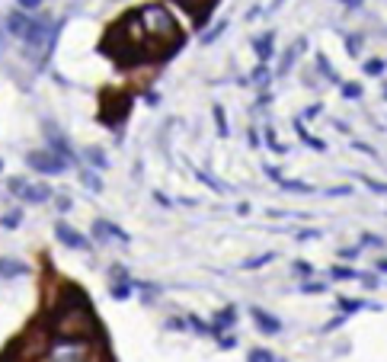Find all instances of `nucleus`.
<instances>
[{"mask_svg":"<svg viewBox=\"0 0 387 362\" xmlns=\"http://www.w3.org/2000/svg\"><path fill=\"white\" fill-rule=\"evenodd\" d=\"M49 362H87V343H80V340H55L49 346Z\"/></svg>","mask_w":387,"mask_h":362,"instance_id":"nucleus-1","label":"nucleus"},{"mask_svg":"<svg viewBox=\"0 0 387 362\" xmlns=\"http://www.w3.org/2000/svg\"><path fill=\"white\" fill-rule=\"evenodd\" d=\"M26 164L35 173H45V177H55V173H64L67 170V160H61L55 151H29L26 154Z\"/></svg>","mask_w":387,"mask_h":362,"instance_id":"nucleus-2","label":"nucleus"},{"mask_svg":"<svg viewBox=\"0 0 387 362\" xmlns=\"http://www.w3.org/2000/svg\"><path fill=\"white\" fill-rule=\"evenodd\" d=\"M55 234H58V241L64 247H71V250H90V241H87L80 231H74L71 225H64V221H58V225H55Z\"/></svg>","mask_w":387,"mask_h":362,"instance_id":"nucleus-3","label":"nucleus"},{"mask_svg":"<svg viewBox=\"0 0 387 362\" xmlns=\"http://www.w3.org/2000/svg\"><path fill=\"white\" fill-rule=\"evenodd\" d=\"M93 237H96V241H106V237H112V241H122V244H128V234H125L119 225L106 221V218H96V221H93Z\"/></svg>","mask_w":387,"mask_h":362,"instance_id":"nucleus-4","label":"nucleus"},{"mask_svg":"<svg viewBox=\"0 0 387 362\" xmlns=\"http://www.w3.org/2000/svg\"><path fill=\"white\" fill-rule=\"evenodd\" d=\"M29 266L23 260H13V257H0V279H17V276H26Z\"/></svg>","mask_w":387,"mask_h":362,"instance_id":"nucleus-5","label":"nucleus"},{"mask_svg":"<svg viewBox=\"0 0 387 362\" xmlns=\"http://www.w3.org/2000/svg\"><path fill=\"white\" fill-rule=\"evenodd\" d=\"M29 26H33V19L26 17V13H19V10H13V13L7 17V29H10L13 35H17V39H26Z\"/></svg>","mask_w":387,"mask_h":362,"instance_id":"nucleus-6","label":"nucleus"},{"mask_svg":"<svg viewBox=\"0 0 387 362\" xmlns=\"http://www.w3.org/2000/svg\"><path fill=\"white\" fill-rule=\"evenodd\" d=\"M250 314L256 318V324H259V330H263V334H279V330H282L279 318H272V314L263 311V308H250Z\"/></svg>","mask_w":387,"mask_h":362,"instance_id":"nucleus-7","label":"nucleus"},{"mask_svg":"<svg viewBox=\"0 0 387 362\" xmlns=\"http://www.w3.org/2000/svg\"><path fill=\"white\" fill-rule=\"evenodd\" d=\"M23 199H26V202H49V199H51V189L45 183H42V186L39 183H29V189H26Z\"/></svg>","mask_w":387,"mask_h":362,"instance_id":"nucleus-8","label":"nucleus"},{"mask_svg":"<svg viewBox=\"0 0 387 362\" xmlns=\"http://www.w3.org/2000/svg\"><path fill=\"white\" fill-rule=\"evenodd\" d=\"M272 45H275V42H272V33H266V35H259V39H253V49H256V55H259V61H263V64L272 58Z\"/></svg>","mask_w":387,"mask_h":362,"instance_id":"nucleus-9","label":"nucleus"},{"mask_svg":"<svg viewBox=\"0 0 387 362\" xmlns=\"http://www.w3.org/2000/svg\"><path fill=\"white\" fill-rule=\"evenodd\" d=\"M234 318H237V311H234V308H224V311H218V318H214V330L221 334V330L234 327Z\"/></svg>","mask_w":387,"mask_h":362,"instance_id":"nucleus-10","label":"nucleus"},{"mask_svg":"<svg viewBox=\"0 0 387 362\" xmlns=\"http://www.w3.org/2000/svg\"><path fill=\"white\" fill-rule=\"evenodd\" d=\"M80 183L87 186V189H93V193H103V180H99L96 173H90V170H80Z\"/></svg>","mask_w":387,"mask_h":362,"instance_id":"nucleus-11","label":"nucleus"},{"mask_svg":"<svg viewBox=\"0 0 387 362\" xmlns=\"http://www.w3.org/2000/svg\"><path fill=\"white\" fill-rule=\"evenodd\" d=\"M87 157H90V160H93V164H96L99 170H106V167H109L106 151H103V148H87Z\"/></svg>","mask_w":387,"mask_h":362,"instance_id":"nucleus-12","label":"nucleus"},{"mask_svg":"<svg viewBox=\"0 0 387 362\" xmlns=\"http://www.w3.org/2000/svg\"><path fill=\"white\" fill-rule=\"evenodd\" d=\"M0 225H3V227H19V225H23V212H7V215H3V218H0Z\"/></svg>","mask_w":387,"mask_h":362,"instance_id":"nucleus-13","label":"nucleus"},{"mask_svg":"<svg viewBox=\"0 0 387 362\" xmlns=\"http://www.w3.org/2000/svg\"><path fill=\"white\" fill-rule=\"evenodd\" d=\"M247 362H275V356H272L269 350H250Z\"/></svg>","mask_w":387,"mask_h":362,"instance_id":"nucleus-14","label":"nucleus"},{"mask_svg":"<svg viewBox=\"0 0 387 362\" xmlns=\"http://www.w3.org/2000/svg\"><path fill=\"white\" fill-rule=\"evenodd\" d=\"M7 186H10V193H13V196H26V189H29V180H23V177H13Z\"/></svg>","mask_w":387,"mask_h":362,"instance_id":"nucleus-15","label":"nucleus"},{"mask_svg":"<svg viewBox=\"0 0 387 362\" xmlns=\"http://www.w3.org/2000/svg\"><path fill=\"white\" fill-rule=\"evenodd\" d=\"M282 186H285V189H295V193H311V183H298V180H282Z\"/></svg>","mask_w":387,"mask_h":362,"instance_id":"nucleus-16","label":"nucleus"},{"mask_svg":"<svg viewBox=\"0 0 387 362\" xmlns=\"http://www.w3.org/2000/svg\"><path fill=\"white\" fill-rule=\"evenodd\" d=\"M214 122H218V132H221V135H227V122H224V110H221V106H214Z\"/></svg>","mask_w":387,"mask_h":362,"instance_id":"nucleus-17","label":"nucleus"},{"mask_svg":"<svg viewBox=\"0 0 387 362\" xmlns=\"http://www.w3.org/2000/svg\"><path fill=\"white\" fill-rule=\"evenodd\" d=\"M272 257H275V253H263V257H256V260H250V263H247V270H256V266H266V263H272Z\"/></svg>","mask_w":387,"mask_h":362,"instance_id":"nucleus-18","label":"nucleus"},{"mask_svg":"<svg viewBox=\"0 0 387 362\" xmlns=\"http://www.w3.org/2000/svg\"><path fill=\"white\" fill-rule=\"evenodd\" d=\"M112 298L125 302V298H128V282H122V286H112Z\"/></svg>","mask_w":387,"mask_h":362,"instance_id":"nucleus-19","label":"nucleus"},{"mask_svg":"<svg viewBox=\"0 0 387 362\" xmlns=\"http://www.w3.org/2000/svg\"><path fill=\"white\" fill-rule=\"evenodd\" d=\"M295 273H301V276H311V263H295Z\"/></svg>","mask_w":387,"mask_h":362,"instance_id":"nucleus-20","label":"nucleus"},{"mask_svg":"<svg viewBox=\"0 0 387 362\" xmlns=\"http://www.w3.org/2000/svg\"><path fill=\"white\" fill-rule=\"evenodd\" d=\"M365 71H368V74H381V61H368V64H365Z\"/></svg>","mask_w":387,"mask_h":362,"instance_id":"nucleus-21","label":"nucleus"},{"mask_svg":"<svg viewBox=\"0 0 387 362\" xmlns=\"http://www.w3.org/2000/svg\"><path fill=\"white\" fill-rule=\"evenodd\" d=\"M192 320V330H198V334H208V327L205 324H198V318H189Z\"/></svg>","mask_w":387,"mask_h":362,"instance_id":"nucleus-22","label":"nucleus"},{"mask_svg":"<svg viewBox=\"0 0 387 362\" xmlns=\"http://www.w3.org/2000/svg\"><path fill=\"white\" fill-rule=\"evenodd\" d=\"M343 93H346V96H359V84H349Z\"/></svg>","mask_w":387,"mask_h":362,"instance_id":"nucleus-23","label":"nucleus"},{"mask_svg":"<svg viewBox=\"0 0 387 362\" xmlns=\"http://www.w3.org/2000/svg\"><path fill=\"white\" fill-rule=\"evenodd\" d=\"M381 270H384V273H387V260H384V263H381Z\"/></svg>","mask_w":387,"mask_h":362,"instance_id":"nucleus-24","label":"nucleus"},{"mask_svg":"<svg viewBox=\"0 0 387 362\" xmlns=\"http://www.w3.org/2000/svg\"><path fill=\"white\" fill-rule=\"evenodd\" d=\"M0 170H3V164H0Z\"/></svg>","mask_w":387,"mask_h":362,"instance_id":"nucleus-25","label":"nucleus"}]
</instances>
